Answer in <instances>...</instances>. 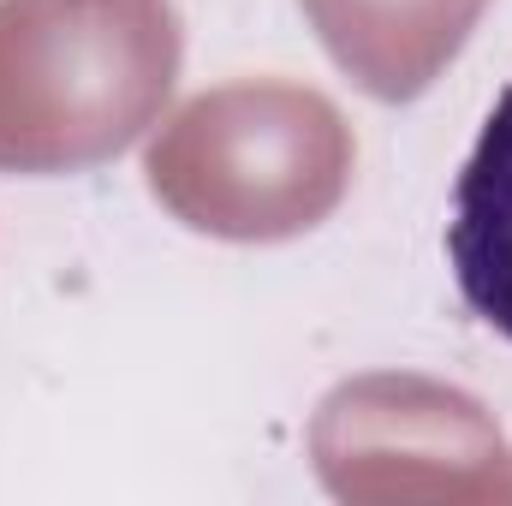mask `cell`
Returning <instances> with one entry per match:
<instances>
[{
    "mask_svg": "<svg viewBox=\"0 0 512 506\" xmlns=\"http://www.w3.org/2000/svg\"><path fill=\"white\" fill-rule=\"evenodd\" d=\"M447 262H453L465 310L501 340H512V84L495 96L489 120L459 167Z\"/></svg>",
    "mask_w": 512,
    "mask_h": 506,
    "instance_id": "obj_1",
    "label": "cell"
}]
</instances>
